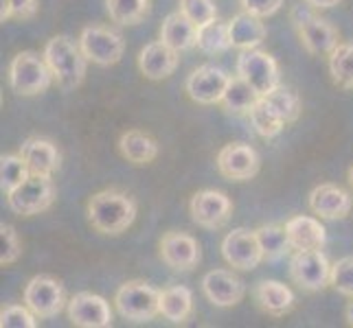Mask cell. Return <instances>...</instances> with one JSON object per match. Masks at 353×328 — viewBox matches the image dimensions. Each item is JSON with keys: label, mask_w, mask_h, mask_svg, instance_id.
Wrapping results in <instances>:
<instances>
[{"label": "cell", "mask_w": 353, "mask_h": 328, "mask_svg": "<svg viewBox=\"0 0 353 328\" xmlns=\"http://www.w3.org/2000/svg\"><path fill=\"white\" fill-rule=\"evenodd\" d=\"M88 219L103 234H121L137 219V201L117 188L99 190L88 201Z\"/></svg>", "instance_id": "obj_1"}, {"label": "cell", "mask_w": 353, "mask_h": 328, "mask_svg": "<svg viewBox=\"0 0 353 328\" xmlns=\"http://www.w3.org/2000/svg\"><path fill=\"white\" fill-rule=\"evenodd\" d=\"M42 55L59 88L68 92L81 86L83 77H86L88 59L81 53V48L75 46V42L68 40L66 35H55L46 42Z\"/></svg>", "instance_id": "obj_2"}, {"label": "cell", "mask_w": 353, "mask_h": 328, "mask_svg": "<svg viewBox=\"0 0 353 328\" xmlns=\"http://www.w3.org/2000/svg\"><path fill=\"white\" fill-rule=\"evenodd\" d=\"M53 81V72L48 68L44 55L40 57L33 51H22L9 66V83L11 90L20 96H35L48 90Z\"/></svg>", "instance_id": "obj_3"}, {"label": "cell", "mask_w": 353, "mask_h": 328, "mask_svg": "<svg viewBox=\"0 0 353 328\" xmlns=\"http://www.w3.org/2000/svg\"><path fill=\"white\" fill-rule=\"evenodd\" d=\"M310 7V3H301L292 9V22L296 27L299 40L312 55H332L334 48L340 44L338 31L327 20L316 16Z\"/></svg>", "instance_id": "obj_4"}, {"label": "cell", "mask_w": 353, "mask_h": 328, "mask_svg": "<svg viewBox=\"0 0 353 328\" xmlns=\"http://www.w3.org/2000/svg\"><path fill=\"white\" fill-rule=\"evenodd\" d=\"M114 305L130 322H150L161 315V291L143 281H130L119 287Z\"/></svg>", "instance_id": "obj_5"}, {"label": "cell", "mask_w": 353, "mask_h": 328, "mask_svg": "<svg viewBox=\"0 0 353 328\" xmlns=\"http://www.w3.org/2000/svg\"><path fill=\"white\" fill-rule=\"evenodd\" d=\"M55 201V186L46 175H29L18 188L7 193L9 208L20 217H33L48 210Z\"/></svg>", "instance_id": "obj_6"}, {"label": "cell", "mask_w": 353, "mask_h": 328, "mask_svg": "<svg viewBox=\"0 0 353 328\" xmlns=\"http://www.w3.org/2000/svg\"><path fill=\"white\" fill-rule=\"evenodd\" d=\"M290 276L299 289L316 294L332 285V263L321 250H294V256L290 261Z\"/></svg>", "instance_id": "obj_7"}, {"label": "cell", "mask_w": 353, "mask_h": 328, "mask_svg": "<svg viewBox=\"0 0 353 328\" xmlns=\"http://www.w3.org/2000/svg\"><path fill=\"white\" fill-rule=\"evenodd\" d=\"M237 75L246 79L252 90L259 96L270 94L274 88L281 86V77H279V64L274 57L259 48H248L241 51L237 59Z\"/></svg>", "instance_id": "obj_8"}, {"label": "cell", "mask_w": 353, "mask_h": 328, "mask_svg": "<svg viewBox=\"0 0 353 328\" xmlns=\"http://www.w3.org/2000/svg\"><path fill=\"white\" fill-rule=\"evenodd\" d=\"M24 305H27L35 313V318H40V320L55 318L66 305V294H64L62 283L46 274L33 276L29 285L24 287Z\"/></svg>", "instance_id": "obj_9"}, {"label": "cell", "mask_w": 353, "mask_h": 328, "mask_svg": "<svg viewBox=\"0 0 353 328\" xmlns=\"http://www.w3.org/2000/svg\"><path fill=\"white\" fill-rule=\"evenodd\" d=\"M79 48L86 55L88 62L97 66H112L117 64L125 51L123 38L105 27H86L79 35Z\"/></svg>", "instance_id": "obj_10"}, {"label": "cell", "mask_w": 353, "mask_h": 328, "mask_svg": "<svg viewBox=\"0 0 353 328\" xmlns=\"http://www.w3.org/2000/svg\"><path fill=\"white\" fill-rule=\"evenodd\" d=\"M222 254L226 263L239 272H252L261 261H265L257 230L235 228L222 241Z\"/></svg>", "instance_id": "obj_11"}, {"label": "cell", "mask_w": 353, "mask_h": 328, "mask_svg": "<svg viewBox=\"0 0 353 328\" xmlns=\"http://www.w3.org/2000/svg\"><path fill=\"white\" fill-rule=\"evenodd\" d=\"M189 212H191V219L200 228L217 230L228 221L230 215H233V201L220 190L204 188L191 197Z\"/></svg>", "instance_id": "obj_12"}, {"label": "cell", "mask_w": 353, "mask_h": 328, "mask_svg": "<svg viewBox=\"0 0 353 328\" xmlns=\"http://www.w3.org/2000/svg\"><path fill=\"white\" fill-rule=\"evenodd\" d=\"M217 171L233 182H246L259 173V155L250 144L230 142L217 153Z\"/></svg>", "instance_id": "obj_13"}, {"label": "cell", "mask_w": 353, "mask_h": 328, "mask_svg": "<svg viewBox=\"0 0 353 328\" xmlns=\"http://www.w3.org/2000/svg\"><path fill=\"white\" fill-rule=\"evenodd\" d=\"M68 320L81 328H108L112 326V309L105 298L81 291L68 300Z\"/></svg>", "instance_id": "obj_14"}, {"label": "cell", "mask_w": 353, "mask_h": 328, "mask_svg": "<svg viewBox=\"0 0 353 328\" xmlns=\"http://www.w3.org/2000/svg\"><path fill=\"white\" fill-rule=\"evenodd\" d=\"M230 77L222 68L204 64L200 68H196L187 79V92L196 103L200 105H213L220 103L222 96L228 88Z\"/></svg>", "instance_id": "obj_15"}, {"label": "cell", "mask_w": 353, "mask_h": 328, "mask_svg": "<svg viewBox=\"0 0 353 328\" xmlns=\"http://www.w3.org/2000/svg\"><path fill=\"white\" fill-rule=\"evenodd\" d=\"M161 256L172 270L191 272L200 263V245L191 234L167 232L161 239Z\"/></svg>", "instance_id": "obj_16"}, {"label": "cell", "mask_w": 353, "mask_h": 328, "mask_svg": "<svg viewBox=\"0 0 353 328\" xmlns=\"http://www.w3.org/2000/svg\"><path fill=\"white\" fill-rule=\"evenodd\" d=\"M202 291L215 307H235L246 294V287L230 272L213 270L202 278Z\"/></svg>", "instance_id": "obj_17"}, {"label": "cell", "mask_w": 353, "mask_h": 328, "mask_svg": "<svg viewBox=\"0 0 353 328\" xmlns=\"http://www.w3.org/2000/svg\"><path fill=\"white\" fill-rule=\"evenodd\" d=\"M20 155H22V160L27 162L31 175L51 177L59 168V162H62V155H59L55 142L40 138V136L24 140L20 147Z\"/></svg>", "instance_id": "obj_18"}, {"label": "cell", "mask_w": 353, "mask_h": 328, "mask_svg": "<svg viewBox=\"0 0 353 328\" xmlns=\"http://www.w3.org/2000/svg\"><path fill=\"white\" fill-rule=\"evenodd\" d=\"M310 208L321 219H345L353 208V197L336 184H321L310 193Z\"/></svg>", "instance_id": "obj_19"}, {"label": "cell", "mask_w": 353, "mask_h": 328, "mask_svg": "<svg viewBox=\"0 0 353 328\" xmlns=\"http://www.w3.org/2000/svg\"><path fill=\"white\" fill-rule=\"evenodd\" d=\"M139 68L152 81L167 79L178 68V51L163 40L152 42L139 53Z\"/></svg>", "instance_id": "obj_20"}, {"label": "cell", "mask_w": 353, "mask_h": 328, "mask_svg": "<svg viewBox=\"0 0 353 328\" xmlns=\"http://www.w3.org/2000/svg\"><path fill=\"white\" fill-rule=\"evenodd\" d=\"M252 298L259 305L261 311L274 315V318H281V315H285L294 309V294H292L290 287H285L279 281L257 283L252 289Z\"/></svg>", "instance_id": "obj_21"}, {"label": "cell", "mask_w": 353, "mask_h": 328, "mask_svg": "<svg viewBox=\"0 0 353 328\" xmlns=\"http://www.w3.org/2000/svg\"><path fill=\"white\" fill-rule=\"evenodd\" d=\"M285 232L292 250H321L327 239L323 223L307 215L292 217L285 223Z\"/></svg>", "instance_id": "obj_22"}, {"label": "cell", "mask_w": 353, "mask_h": 328, "mask_svg": "<svg viewBox=\"0 0 353 328\" xmlns=\"http://www.w3.org/2000/svg\"><path fill=\"white\" fill-rule=\"evenodd\" d=\"M265 24L259 16H252L248 11L233 16L228 20V35L230 44L239 51H248V48H257L265 40Z\"/></svg>", "instance_id": "obj_23"}, {"label": "cell", "mask_w": 353, "mask_h": 328, "mask_svg": "<svg viewBox=\"0 0 353 328\" xmlns=\"http://www.w3.org/2000/svg\"><path fill=\"white\" fill-rule=\"evenodd\" d=\"M161 40L178 53L189 51V48L198 46V27L178 9L165 18L161 27Z\"/></svg>", "instance_id": "obj_24"}, {"label": "cell", "mask_w": 353, "mask_h": 328, "mask_svg": "<svg viewBox=\"0 0 353 328\" xmlns=\"http://www.w3.org/2000/svg\"><path fill=\"white\" fill-rule=\"evenodd\" d=\"M119 151L125 157L128 162L143 166L156 160L158 155V142L150 136L148 131L141 129H130L125 133H121L119 138Z\"/></svg>", "instance_id": "obj_25"}, {"label": "cell", "mask_w": 353, "mask_h": 328, "mask_svg": "<svg viewBox=\"0 0 353 328\" xmlns=\"http://www.w3.org/2000/svg\"><path fill=\"white\" fill-rule=\"evenodd\" d=\"M193 313V294L191 289L174 285L161 291V315L172 324H182Z\"/></svg>", "instance_id": "obj_26"}, {"label": "cell", "mask_w": 353, "mask_h": 328, "mask_svg": "<svg viewBox=\"0 0 353 328\" xmlns=\"http://www.w3.org/2000/svg\"><path fill=\"white\" fill-rule=\"evenodd\" d=\"M257 99H259V94L252 90L250 83L246 79H241L239 75H235V77H230L228 88L220 103L224 105L228 114H248L250 107L257 103Z\"/></svg>", "instance_id": "obj_27"}, {"label": "cell", "mask_w": 353, "mask_h": 328, "mask_svg": "<svg viewBox=\"0 0 353 328\" xmlns=\"http://www.w3.org/2000/svg\"><path fill=\"white\" fill-rule=\"evenodd\" d=\"M248 118H250L254 131H257L259 136H263V138H274V136H279V133L283 131V127L288 125L285 120H283V116L279 114L276 109L263 99V96H259L257 103L250 107Z\"/></svg>", "instance_id": "obj_28"}, {"label": "cell", "mask_w": 353, "mask_h": 328, "mask_svg": "<svg viewBox=\"0 0 353 328\" xmlns=\"http://www.w3.org/2000/svg\"><path fill=\"white\" fill-rule=\"evenodd\" d=\"M233 46L228 35V22L213 20L204 27H198V48L206 55H220Z\"/></svg>", "instance_id": "obj_29"}, {"label": "cell", "mask_w": 353, "mask_h": 328, "mask_svg": "<svg viewBox=\"0 0 353 328\" xmlns=\"http://www.w3.org/2000/svg\"><path fill=\"white\" fill-rule=\"evenodd\" d=\"M330 75L338 88L353 90V44H338L330 55Z\"/></svg>", "instance_id": "obj_30"}, {"label": "cell", "mask_w": 353, "mask_h": 328, "mask_svg": "<svg viewBox=\"0 0 353 328\" xmlns=\"http://www.w3.org/2000/svg\"><path fill=\"white\" fill-rule=\"evenodd\" d=\"M257 237H259L265 261H279L292 250L288 232H285V226H276V223L261 226L257 230Z\"/></svg>", "instance_id": "obj_31"}, {"label": "cell", "mask_w": 353, "mask_h": 328, "mask_svg": "<svg viewBox=\"0 0 353 328\" xmlns=\"http://www.w3.org/2000/svg\"><path fill=\"white\" fill-rule=\"evenodd\" d=\"M150 14V0H108V16L121 27L139 24Z\"/></svg>", "instance_id": "obj_32"}, {"label": "cell", "mask_w": 353, "mask_h": 328, "mask_svg": "<svg viewBox=\"0 0 353 328\" xmlns=\"http://www.w3.org/2000/svg\"><path fill=\"white\" fill-rule=\"evenodd\" d=\"M31 175L27 162L22 160V155H14L7 153L0 157V186H3L5 193H11L14 188H18L24 179Z\"/></svg>", "instance_id": "obj_33"}, {"label": "cell", "mask_w": 353, "mask_h": 328, "mask_svg": "<svg viewBox=\"0 0 353 328\" xmlns=\"http://www.w3.org/2000/svg\"><path fill=\"white\" fill-rule=\"evenodd\" d=\"M263 99L270 103L279 114L283 116L285 123H294V120L301 116V99L294 92L283 88V86L274 88L270 94H265Z\"/></svg>", "instance_id": "obj_34"}, {"label": "cell", "mask_w": 353, "mask_h": 328, "mask_svg": "<svg viewBox=\"0 0 353 328\" xmlns=\"http://www.w3.org/2000/svg\"><path fill=\"white\" fill-rule=\"evenodd\" d=\"M180 11L196 27H204L217 18V7L213 0H180Z\"/></svg>", "instance_id": "obj_35"}, {"label": "cell", "mask_w": 353, "mask_h": 328, "mask_svg": "<svg viewBox=\"0 0 353 328\" xmlns=\"http://www.w3.org/2000/svg\"><path fill=\"white\" fill-rule=\"evenodd\" d=\"M35 313L24 305H9L0 311V326L3 328H35Z\"/></svg>", "instance_id": "obj_36"}, {"label": "cell", "mask_w": 353, "mask_h": 328, "mask_svg": "<svg viewBox=\"0 0 353 328\" xmlns=\"http://www.w3.org/2000/svg\"><path fill=\"white\" fill-rule=\"evenodd\" d=\"M332 287L347 298H353V256H345L332 265Z\"/></svg>", "instance_id": "obj_37"}, {"label": "cell", "mask_w": 353, "mask_h": 328, "mask_svg": "<svg viewBox=\"0 0 353 328\" xmlns=\"http://www.w3.org/2000/svg\"><path fill=\"white\" fill-rule=\"evenodd\" d=\"M3 11L0 18L5 20H31L38 14V0H0Z\"/></svg>", "instance_id": "obj_38"}, {"label": "cell", "mask_w": 353, "mask_h": 328, "mask_svg": "<svg viewBox=\"0 0 353 328\" xmlns=\"http://www.w3.org/2000/svg\"><path fill=\"white\" fill-rule=\"evenodd\" d=\"M0 243H3V254H0V263H3V267L16 263L22 254V245H20L18 232L9 223H0Z\"/></svg>", "instance_id": "obj_39"}, {"label": "cell", "mask_w": 353, "mask_h": 328, "mask_svg": "<svg viewBox=\"0 0 353 328\" xmlns=\"http://www.w3.org/2000/svg\"><path fill=\"white\" fill-rule=\"evenodd\" d=\"M239 5L243 11H248V14H252V16L268 18V16H272L281 9L283 0H239Z\"/></svg>", "instance_id": "obj_40"}, {"label": "cell", "mask_w": 353, "mask_h": 328, "mask_svg": "<svg viewBox=\"0 0 353 328\" xmlns=\"http://www.w3.org/2000/svg\"><path fill=\"white\" fill-rule=\"evenodd\" d=\"M305 3H310V5H312V7H316V9H327V7L338 5L340 0H305Z\"/></svg>", "instance_id": "obj_41"}, {"label": "cell", "mask_w": 353, "mask_h": 328, "mask_svg": "<svg viewBox=\"0 0 353 328\" xmlns=\"http://www.w3.org/2000/svg\"><path fill=\"white\" fill-rule=\"evenodd\" d=\"M345 315H347V322H349V326H353V298H351V302H349V307H347Z\"/></svg>", "instance_id": "obj_42"}, {"label": "cell", "mask_w": 353, "mask_h": 328, "mask_svg": "<svg viewBox=\"0 0 353 328\" xmlns=\"http://www.w3.org/2000/svg\"><path fill=\"white\" fill-rule=\"evenodd\" d=\"M347 179H349V186L353 188V166L349 168V175H347Z\"/></svg>", "instance_id": "obj_43"}]
</instances>
